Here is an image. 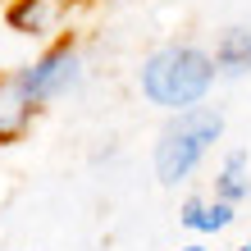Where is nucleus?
<instances>
[{
  "instance_id": "obj_11",
  "label": "nucleus",
  "mask_w": 251,
  "mask_h": 251,
  "mask_svg": "<svg viewBox=\"0 0 251 251\" xmlns=\"http://www.w3.org/2000/svg\"><path fill=\"white\" fill-rule=\"evenodd\" d=\"M60 5H78V0H60Z\"/></svg>"
},
{
  "instance_id": "obj_2",
  "label": "nucleus",
  "mask_w": 251,
  "mask_h": 251,
  "mask_svg": "<svg viewBox=\"0 0 251 251\" xmlns=\"http://www.w3.org/2000/svg\"><path fill=\"white\" fill-rule=\"evenodd\" d=\"M219 137H224V110H215V105L169 114L165 128L155 132V178L165 187L187 183L201 169V160L215 151Z\"/></svg>"
},
{
  "instance_id": "obj_7",
  "label": "nucleus",
  "mask_w": 251,
  "mask_h": 251,
  "mask_svg": "<svg viewBox=\"0 0 251 251\" xmlns=\"http://www.w3.org/2000/svg\"><path fill=\"white\" fill-rule=\"evenodd\" d=\"M215 69L219 78H247L251 73V23H238V27H224L215 37Z\"/></svg>"
},
{
  "instance_id": "obj_4",
  "label": "nucleus",
  "mask_w": 251,
  "mask_h": 251,
  "mask_svg": "<svg viewBox=\"0 0 251 251\" xmlns=\"http://www.w3.org/2000/svg\"><path fill=\"white\" fill-rule=\"evenodd\" d=\"M37 119V105L23 87V73L19 69H5L0 73V146H14L27 137V128Z\"/></svg>"
},
{
  "instance_id": "obj_13",
  "label": "nucleus",
  "mask_w": 251,
  "mask_h": 251,
  "mask_svg": "<svg viewBox=\"0 0 251 251\" xmlns=\"http://www.w3.org/2000/svg\"><path fill=\"white\" fill-rule=\"evenodd\" d=\"M5 5H9V0H5Z\"/></svg>"
},
{
  "instance_id": "obj_12",
  "label": "nucleus",
  "mask_w": 251,
  "mask_h": 251,
  "mask_svg": "<svg viewBox=\"0 0 251 251\" xmlns=\"http://www.w3.org/2000/svg\"><path fill=\"white\" fill-rule=\"evenodd\" d=\"M247 201H251V187H247Z\"/></svg>"
},
{
  "instance_id": "obj_9",
  "label": "nucleus",
  "mask_w": 251,
  "mask_h": 251,
  "mask_svg": "<svg viewBox=\"0 0 251 251\" xmlns=\"http://www.w3.org/2000/svg\"><path fill=\"white\" fill-rule=\"evenodd\" d=\"M174 251H210V247H201V242H183V247H174Z\"/></svg>"
},
{
  "instance_id": "obj_5",
  "label": "nucleus",
  "mask_w": 251,
  "mask_h": 251,
  "mask_svg": "<svg viewBox=\"0 0 251 251\" xmlns=\"http://www.w3.org/2000/svg\"><path fill=\"white\" fill-rule=\"evenodd\" d=\"M233 219H238V205H228V201H219V197H183L178 205V224L187 233H197V238H210V233H224Z\"/></svg>"
},
{
  "instance_id": "obj_10",
  "label": "nucleus",
  "mask_w": 251,
  "mask_h": 251,
  "mask_svg": "<svg viewBox=\"0 0 251 251\" xmlns=\"http://www.w3.org/2000/svg\"><path fill=\"white\" fill-rule=\"evenodd\" d=\"M238 251H251V233H247V242H242V247H238Z\"/></svg>"
},
{
  "instance_id": "obj_3",
  "label": "nucleus",
  "mask_w": 251,
  "mask_h": 251,
  "mask_svg": "<svg viewBox=\"0 0 251 251\" xmlns=\"http://www.w3.org/2000/svg\"><path fill=\"white\" fill-rule=\"evenodd\" d=\"M19 73H23V87H27V96H32L37 110L50 105V100H60V96H69L73 87H78V78H82L78 37H73V32H60L32 64H23Z\"/></svg>"
},
{
  "instance_id": "obj_1",
  "label": "nucleus",
  "mask_w": 251,
  "mask_h": 251,
  "mask_svg": "<svg viewBox=\"0 0 251 251\" xmlns=\"http://www.w3.org/2000/svg\"><path fill=\"white\" fill-rule=\"evenodd\" d=\"M219 78L215 69V55L192 46V41H169V46H155L151 55L142 60L137 69V87L151 105L169 110V114H183V110H197L210 87Z\"/></svg>"
},
{
  "instance_id": "obj_8",
  "label": "nucleus",
  "mask_w": 251,
  "mask_h": 251,
  "mask_svg": "<svg viewBox=\"0 0 251 251\" xmlns=\"http://www.w3.org/2000/svg\"><path fill=\"white\" fill-rule=\"evenodd\" d=\"M247 187H251V155H247L242 146H238V151H228L224 160H219L210 197L228 201V205H238V201H247Z\"/></svg>"
},
{
  "instance_id": "obj_6",
  "label": "nucleus",
  "mask_w": 251,
  "mask_h": 251,
  "mask_svg": "<svg viewBox=\"0 0 251 251\" xmlns=\"http://www.w3.org/2000/svg\"><path fill=\"white\" fill-rule=\"evenodd\" d=\"M60 19V0H9L5 5V27L19 37H46L55 32Z\"/></svg>"
}]
</instances>
